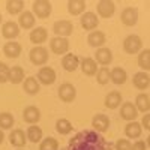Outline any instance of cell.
I'll list each match as a JSON object with an SVG mask.
<instances>
[{
  "label": "cell",
  "mask_w": 150,
  "mask_h": 150,
  "mask_svg": "<svg viewBox=\"0 0 150 150\" xmlns=\"http://www.w3.org/2000/svg\"><path fill=\"white\" fill-rule=\"evenodd\" d=\"M65 150H111V144L96 131H81L69 140Z\"/></svg>",
  "instance_id": "obj_1"
},
{
  "label": "cell",
  "mask_w": 150,
  "mask_h": 150,
  "mask_svg": "<svg viewBox=\"0 0 150 150\" xmlns=\"http://www.w3.org/2000/svg\"><path fill=\"white\" fill-rule=\"evenodd\" d=\"M141 48H143V42H141V38L140 36L129 35V36L125 38V41H123V50H125V53H128V54H137V53L141 51Z\"/></svg>",
  "instance_id": "obj_2"
},
{
  "label": "cell",
  "mask_w": 150,
  "mask_h": 150,
  "mask_svg": "<svg viewBox=\"0 0 150 150\" xmlns=\"http://www.w3.org/2000/svg\"><path fill=\"white\" fill-rule=\"evenodd\" d=\"M29 57H30V62L33 65H36V66H42V65H45L47 62H48V50L45 48V47H35V48H32L30 50V54H29Z\"/></svg>",
  "instance_id": "obj_3"
},
{
  "label": "cell",
  "mask_w": 150,
  "mask_h": 150,
  "mask_svg": "<svg viewBox=\"0 0 150 150\" xmlns=\"http://www.w3.org/2000/svg\"><path fill=\"white\" fill-rule=\"evenodd\" d=\"M51 3L48 0H36L33 2V15L38 18H48L51 15Z\"/></svg>",
  "instance_id": "obj_4"
},
{
  "label": "cell",
  "mask_w": 150,
  "mask_h": 150,
  "mask_svg": "<svg viewBox=\"0 0 150 150\" xmlns=\"http://www.w3.org/2000/svg\"><path fill=\"white\" fill-rule=\"evenodd\" d=\"M50 48L54 54H66L68 50H69V41L66 38H60V36H56L50 41Z\"/></svg>",
  "instance_id": "obj_5"
},
{
  "label": "cell",
  "mask_w": 150,
  "mask_h": 150,
  "mask_svg": "<svg viewBox=\"0 0 150 150\" xmlns=\"http://www.w3.org/2000/svg\"><path fill=\"white\" fill-rule=\"evenodd\" d=\"M54 33L60 38H66L69 35H72L74 32V24L68 20H59L54 23V27H53Z\"/></svg>",
  "instance_id": "obj_6"
},
{
  "label": "cell",
  "mask_w": 150,
  "mask_h": 150,
  "mask_svg": "<svg viewBox=\"0 0 150 150\" xmlns=\"http://www.w3.org/2000/svg\"><path fill=\"white\" fill-rule=\"evenodd\" d=\"M75 96H77V90H75V87L71 83H63L59 87V98H60V101L72 102L75 99Z\"/></svg>",
  "instance_id": "obj_7"
},
{
  "label": "cell",
  "mask_w": 150,
  "mask_h": 150,
  "mask_svg": "<svg viewBox=\"0 0 150 150\" xmlns=\"http://www.w3.org/2000/svg\"><path fill=\"white\" fill-rule=\"evenodd\" d=\"M120 20H122V23L125 24V26L132 27V26L137 24V21H138V11H137L135 8H132V6L123 9L122 15H120Z\"/></svg>",
  "instance_id": "obj_8"
},
{
  "label": "cell",
  "mask_w": 150,
  "mask_h": 150,
  "mask_svg": "<svg viewBox=\"0 0 150 150\" xmlns=\"http://www.w3.org/2000/svg\"><path fill=\"white\" fill-rule=\"evenodd\" d=\"M38 80L44 86H50L56 81V71L50 66H44L38 72Z\"/></svg>",
  "instance_id": "obj_9"
},
{
  "label": "cell",
  "mask_w": 150,
  "mask_h": 150,
  "mask_svg": "<svg viewBox=\"0 0 150 150\" xmlns=\"http://www.w3.org/2000/svg\"><path fill=\"white\" fill-rule=\"evenodd\" d=\"M98 24H99V18L96 14H93V12H84L83 17H81V27L87 32H90L98 27Z\"/></svg>",
  "instance_id": "obj_10"
},
{
  "label": "cell",
  "mask_w": 150,
  "mask_h": 150,
  "mask_svg": "<svg viewBox=\"0 0 150 150\" xmlns=\"http://www.w3.org/2000/svg\"><path fill=\"white\" fill-rule=\"evenodd\" d=\"M120 116L128 122H135V119L138 117V110L132 102H125L120 108Z\"/></svg>",
  "instance_id": "obj_11"
},
{
  "label": "cell",
  "mask_w": 150,
  "mask_h": 150,
  "mask_svg": "<svg viewBox=\"0 0 150 150\" xmlns=\"http://www.w3.org/2000/svg\"><path fill=\"white\" fill-rule=\"evenodd\" d=\"M114 12H116V5L112 2H110V0H102V2L98 3V14H99V17L110 18V17L114 15Z\"/></svg>",
  "instance_id": "obj_12"
},
{
  "label": "cell",
  "mask_w": 150,
  "mask_h": 150,
  "mask_svg": "<svg viewBox=\"0 0 150 150\" xmlns=\"http://www.w3.org/2000/svg\"><path fill=\"white\" fill-rule=\"evenodd\" d=\"M95 57H96V62L102 66H107L112 62V53L111 50L107 48V47H102V48H98L96 53H95Z\"/></svg>",
  "instance_id": "obj_13"
},
{
  "label": "cell",
  "mask_w": 150,
  "mask_h": 150,
  "mask_svg": "<svg viewBox=\"0 0 150 150\" xmlns=\"http://www.w3.org/2000/svg\"><path fill=\"white\" fill-rule=\"evenodd\" d=\"M92 126L99 134L105 132L110 128V119H108V116H105V114H96L93 117V120H92Z\"/></svg>",
  "instance_id": "obj_14"
},
{
  "label": "cell",
  "mask_w": 150,
  "mask_h": 150,
  "mask_svg": "<svg viewBox=\"0 0 150 150\" xmlns=\"http://www.w3.org/2000/svg\"><path fill=\"white\" fill-rule=\"evenodd\" d=\"M23 119H24V122H26V123L35 125V123L39 122V119H41V111L38 110L35 105H30V107H27V108H24V111H23Z\"/></svg>",
  "instance_id": "obj_15"
},
{
  "label": "cell",
  "mask_w": 150,
  "mask_h": 150,
  "mask_svg": "<svg viewBox=\"0 0 150 150\" xmlns=\"http://www.w3.org/2000/svg\"><path fill=\"white\" fill-rule=\"evenodd\" d=\"M2 35H3V38H6V39H15V38L20 35V26L14 21H8L2 27Z\"/></svg>",
  "instance_id": "obj_16"
},
{
  "label": "cell",
  "mask_w": 150,
  "mask_h": 150,
  "mask_svg": "<svg viewBox=\"0 0 150 150\" xmlns=\"http://www.w3.org/2000/svg\"><path fill=\"white\" fill-rule=\"evenodd\" d=\"M9 141H11L12 146L21 149L27 143V135L24 134V131H21V129H14L11 132V135H9Z\"/></svg>",
  "instance_id": "obj_17"
},
{
  "label": "cell",
  "mask_w": 150,
  "mask_h": 150,
  "mask_svg": "<svg viewBox=\"0 0 150 150\" xmlns=\"http://www.w3.org/2000/svg\"><path fill=\"white\" fill-rule=\"evenodd\" d=\"M48 39V32L45 27H36L30 33V42L35 45H41Z\"/></svg>",
  "instance_id": "obj_18"
},
{
  "label": "cell",
  "mask_w": 150,
  "mask_h": 150,
  "mask_svg": "<svg viewBox=\"0 0 150 150\" xmlns=\"http://www.w3.org/2000/svg\"><path fill=\"white\" fill-rule=\"evenodd\" d=\"M81 71L84 75H87V77H93V75L98 74V63L90 59V57H86L81 60Z\"/></svg>",
  "instance_id": "obj_19"
},
{
  "label": "cell",
  "mask_w": 150,
  "mask_h": 150,
  "mask_svg": "<svg viewBox=\"0 0 150 150\" xmlns=\"http://www.w3.org/2000/svg\"><path fill=\"white\" fill-rule=\"evenodd\" d=\"M134 86H135V89H138V90H146L147 87L150 86V77H149V74L147 72H137L134 75Z\"/></svg>",
  "instance_id": "obj_20"
},
{
  "label": "cell",
  "mask_w": 150,
  "mask_h": 150,
  "mask_svg": "<svg viewBox=\"0 0 150 150\" xmlns=\"http://www.w3.org/2000/svg\"><path fill=\"white\" fill-rule=\"evenodd\" d=\"M3 53L6 57L9 59H17L20 54H21V45L18 42H14V41H9L3 45Z\"/></svg>",
  "instance_id": "obj_21"
},
{
  "label": "cell",
  "mask_w": 150,
  "mask_h": 150,
  "mask_svg": "<svg viewBox=\"0 0 150 150\" xmlns=\"http://www.w3.org/2000/svg\"><path fill=\"white\" fill-rule=\"evenodd\" d=\"M143 132V126L138 122H129L125 128V134H126L128 138H140Z\"/></svg>",
  "instance_id": "obj_22"
},
{
  "label": "cell",
  "mask_w": 150,
  "mask_h": 150,
  "mask_svg": "<svg viewBox=\"0 0 150 150\" xmlns=\"http://www.w3.org/2000/svg\"><path fill=\"white\" fill-rule=\"evenodd\" d=\"M78 65H80V60L75 54H65L63 59H62V66H63V69H66L68 72L75 71L78 68Z\"/></svg>",
  "instance_id": "obj_23"
},
{
  "label": "cell",
  "mask_w": 150,
  "mask_h": 150,
  "mask_svg": "<svg viewBox=\"0 0 150 150\" xmlns=\"http://www.w3.org/2000/svg\"><path fill=\"white\" fill-rule=\"evenodd\" d=\"M35 15H33V12H29V11H24L23 14L20 15L18 18V26L23 27V29H32L35 26Z\"/></svg>",
  "instance_id": "obj_24"
},
{
  "label": "cell",
  "mask_w": 150,
  "mask_h": 150,
  "mask_svg": "<svg viewBox=\"0 0 150 150\" xmlns=\"http://www.w3.org/2000/svg\"><path fill=\"white\" fill-rule=\"evenodd\" d=\"M119 105H122V95L120 92H110L105 96V107L110 110H116Z\"/></svg>",
  "instance_id": "obj_25"
},
{
  "label": "cell",
  "mask_w": 150,
  "mask_h": 150,
  "mask_svg": "<svg viewBox=\"0 0 150 150\" xmlns=\"http://www.w3.org/2000/svg\"><path fill=\"white\" fill-rule=\"evenodd\" d=\"M87 42H89V45H92V47L102 48V45L105 44V35L102 32H99V30H95V32L89 33V36H87Z\"/></svg>",
  "instance_id": "obj_26"
},
{
  "label": "cell",
  "mask_w": 150,
  "mask_h": 150,
  "mask_svg": "<svg viewBox=\"0 0 150 150\" xmlns=\"http://www.w3.org/2000/svg\"><path fill=\"white\" fill-rule=\"evenodd\" d=\"M86 9V2L84 0H69L68 2V11L71 15H80L84 14Z\"/></svg>",
  "instance_id": "obj_27"
},
{
  "label": "cell",
  "mask_w": 150,
  "mask_h": 150,
  "mask_svg": "<svg viewBox=\"0 0 150 150\" xmlns=\"http://www.w3.org/2000/svg\"><path fill=\"white\" fill-rule=\"evenodd\" d=\"M23 89H24V92H26L27 95H36L38 92H39V83L36 81L35 77H29V78L24 80Z\"/></svg>",
  "instance_id": "obj_28"
},
{
  "label": "cell",
  "mask_w": 150,
  "mask_h": 150,
  "mask_svg": "<svg viewBox=\"0 0 150 150\" xmlns=\"http://www.w3.org/2000/svg\"><path fill=\"white\" fill-rule=\"evenodd\" d=\"M24 9V2L23 0H9L6 2V11L9 12L11 15H17V14H23Z\"/></svg>",
  "instance_id": "obj_29"
},
{
  "label": "cell",
  "mask_w": 150,
  "mask_h": 150,
  "mask_svg": "<svg viewBox=\"0 0 150 150\" xmlns=\"http://www.w3.org/2000/svg\"><path fill=\"white\" fill-rule=\"evenodd\" d=\"M9 81L12 84H20L24 83V69L21 66H14L9 71Z\"/></svg>",
  "instance_id": "obj_30"
},
{
  "label": "cell",
  "mask_w": 150,
  "mask_h": 150,
  "mask_svg": "<svg viewBox=\"0 0 150 150\" xmlns=\"http://www.w3.org/2000/svg\"><path fill=\"white\" fill-rule=\"evenodd\" d=\"M137 110L141 111V112H149L150 110V98L146 93H140L137 96Z\"/></svg>",
  "instance_id": "obj_31"
},
{
  "label": "cell",
  "mask_w": 150,
  "mask_h": 150,
  "mask_svg": "<svg viewBox=\"0 0 150 150\" xmlns=\"http://www.w3.org/2000/svg\"><path fill=\"white\" fill-rule=\"evenodd\" d=\"M128 75H126V71L122 69V68H114L111 71V81L114 84H125V81H126Z\"/></svg>",
  "instance_id": "obj_32"
},
{
  "label": "cell",
  "mask_w": 150,
  "mask_h": 150,
  "mask_svg": "<svg viewBox=\"0 0 150 150\" xmlns=\"http://www.w3.org/2000/svg\"><path fill=\"white\" fill-rule=\"evenodd\" d=\"M72 125L68 119H59L56 122V131L60 134V135H68L69 132H72Z\"/></svg>",
  "instance_id": "obj_33"
},
{
  "label": "cell",
  "mask_w": 150,
  "mask_h": 150,
  "mask_svg": "<svg viewBox=\"0 0 150 150\" xmlns=\"http://www.w3.org/2000/svg\"><path fill=\"white\" fill-rule=\"evenodd\" d=\"M27 138L32 143H39L42 140V129L36 125H32V126L27 129Z\"/></svg>",
  "instance_id": "obj_34"
},
{
  "label": "cell",
  "mask_w": 150,
  "mask_h": 150,
  "mask_svg": "<svg viewBox=\"0 0 150 150\" xmlns=\"http://www.w3.org/2000/svg\"><path fill=\"white\" fill-rule=\"evenodd\" d=\"M138 66L144 71H150V50H143L138 53Z\"/></svg>",
  "instance_id": "obj_35"
},
{
  "label": "cell",
  "mask_w": 150,
  "mask_h": 150,
  "mask_svg": "<svg viewBox=\"0 0 150 150\" xmlns=\"http://www.w3.org/2000/svg\"><path fill=\"white\" fill-rule=\"evenodd\" d=\"M96 80H98V83L101 84V86H105V84L111 80V71H110L107 66H104V68H101V69H98Z\"/></svg>",
  "instance_id": "obj_36"
},
{
  "label": "cell",
  "mask_w": 150,
  "mask_h": 150,
  "mask_svg": "<svg viewBox=\"0 0 150 150\" xmlns=\"http://www.w3.org/2000/svg\"><path fill=\"white\" fill-rule=\"evenodd\" d=\"M14 126V116L11 112H0V129H11Z\"/></svg>",
  "instance_id": "obj_37"
},
{
  "label": "cell",
  "mask_w": 150,
  "mask_h": 150,
  "mask_svg": "<svg viewBox=\"0 0 150 150\" xmlns=\"http://www.w3.org/2000/svg\"><path fill=\"white\" fill-rule=\"evenodd\" d=\"M39 150H59V143L53 137H47L44 141H41Z\"/></svg>",
  "instance_id": "obj_38"
},
{
  "label": "cell",
  "mask_w": 150,
  "mask_h": 150,
  "mask_svg": "<svg viewBox=\"0 0 150 150\" xmlns=\"http://www.w3.org/2000/svg\"><path fill=\"white\" fill-rule=\"evenodd\" d=\"M9 71H11V68L6 63H3V62H0V83L2 84L9 81Z\"/></svg>",
  "instance_id": "obj_39"
},
{
  "label": "cell",
  "mask_w": 150,
  "mask_h": 150,
  "mask_svg": "<svg viewBox=\"0 0 150 150\" xmlns=\"http://www.w3.org/2000/svg\"><path fill=\"white\" fill-rule=\"evenodd\" d=\"M131 147H132V144L126 138H120L116 143V150H131Z\"/></svg>",
  "instance_id": "obj_40"
},
{
  "label": "cell",
  "mask_w": 150,
  "mask_h": 150,
  "mask_svg": "<svg viewBox=\"0 0 150 150\" xmlns=\"http://www.w3.org/2000/svg\"><path fill=\"white\" fill-rule=\"evenodd\" d=\"M141 126L147 131H150V112H146V116L141 120Z\"/></svg>",
  "instance_id": "obj_41"
},
{
  "label": "cell",
  "mask_w": 150,
  "mask_h": 150,
  "mask_svg": "<svg viewBox=\"0 0 150 150\" xmlns=\"http://www.w3.org/2000/svg\"><path fill=\"white\" fill-rule=\"evenodd\" d=\"M146 147H147L146 141H135V144H132L131 150H146Z\"/></svg>",
  "instance_id": "obj_42"
},
{
  "label": "cell",
  "mask_w": 150,
  "mask_h": 150,
  "mask_svg": "<svg viewBox=\"0 0 150 150\" xmlns=\"http://www.w3.org/2000/svg\"><path fill=\"white\" fill-rule=\"evenodd\" d=\"M3 140H5V134H3V131L0 129V144L3 143Z\"/></svg>",
  "instance_id": "obj_43"
},
{
  "label": "cell",
  "mask_w": 150,
  "mask_h": 150,
  "mask_svg": "<svg viewBox=\"0 0 150 150\" xmlns=\"http://www.w3.org/2000/svg\"><path fill=\"white\" fill-rule=\"evenodd\" d=\"M146 144H147V147L150 149V135H149V138H147V143H146Z\"/></svg>",
  "instance_id": "obj_44"
},
{
  "label": "cell",
  "mask_w": 150,
  "mask_h": 150,
  "mask_svg": "<svg viewBox=\"0 0 150 150\" xmlns=\"http://www.w3.org/2000/svg\"><path fill=\"white\" fill-rule=\"evenodd\" d=\"M0 24H2V14H0Z\"/></svg>",
  "instance_id": "obj_45"
},
{
  "label": "cell",
  "mask_w": 150,
  "mask_h": 150,
  "mask_svg": "<svg viewBox=\"0 0 150 150\" xmlns=\"http://www.w3.org/2000/svg\"><path fill=\"white\" fill-rule=\"evenodd\" d=\"M20 150H23V149H20Z\"/></svg>",
  "instance_id": "obj_46"
},
{
  "label": "cell",
  "mask_w": 150,
  "mask_h": 150,
  "mask_svg": "<svg viewBox=\"0 0 150 150\" xmlns=\"http://www.w3.org/2000/svg\"><path fill=\"white\" fill-rule=\"evenodd\" d=\"M149 98H150V96H149Z\"/></svg>",
  "instance_id": "obj_47"
}]
</instances>
